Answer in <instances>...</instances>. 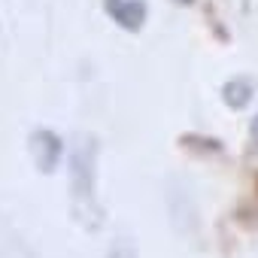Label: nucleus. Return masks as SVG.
Masks as SVG:
<instances>
[{
  "mask_svg": "<svg viewBox=\"0 0 258 258\" xmlns=\"http://www.w3.org/2000/svg\"><path fill=\"white\" fill-rule=\"evenodd\" d=\"M255 94V82L249 76H234L222 85V100L231 106V109H243Z\"/></svg>",
  "mask_w": 258,
  "mask_h": 258,
  "instance_id": "20e7f679",
  "label": "nucleus"
},
{
  "mask_svg": "<svg viewBox=\"0 0 258 258\" xmlns=\"http://www.w3.org/2000/svg\"><path fill=\"white\" fill-rule=\"evenodd\" d=\"M106 258H140L137 240L134 237H115V243H112V249H109Z\"/></svg>",
  "mask_w": 258,
  "mask_h": 258,
  "instance_id": "39448f33",
  "label": "nucleus"
},
{
  "mask_svg": "<svg viewBox=\"0 0 258 258\" xmlns=\"http://www.w3.org/2000/svg\"><path fill=\"white\" fill-rule=\"evenodd\" d=\"M176 4H185V7H188V4H195V0H176Z\"/></svg>",
  "mask_w": 258,
  "mask_h": 258,
  "instance_id": "1a4fd4ad",
  "label": "nucleus"
},
{
  "mask_svg": "<svg viewBox=\"0 0 258 258\" xmlns=\"http://www.w3.org/2000/svg\"><path fill=\"white\" fill-rule=\"evenodd\" d=\"M103 10L127 34H137L146 25V0H103Z\"/></svg>",
  "mask_w": 258,
  "mask_h": 258,
  "instance_id": "7ed1b4c3",
  "label": "nucleus"
},
{
  "mask_svg": "<svg viewBox=\"0 0 258 258\" xmlns=\"http://www.w3.org/2000/svg\"><path fill=\"white\" fill-rule=\"evenodd\" d=\"M70 198L73 216L91 231L103 222V207L97 204V137L76 134L70 149Z\"/></svg>",
  "mask_w": 258,
  "mask_h": 258,
  "instance_id": "f257e3e1",
  "label": "nucleus"
},
{
  "mask_svg": "<svg viewBox=\"0 0 258 258\" xmlns=\"http://www.w3.org/2000/svg\"><path fill=\"white\" fill-rule=\"evenodd\" d=\"M28 149H31V161L40 173H55L58 164H61V155H64V140L49 131V127H37V131L28 134Z\"/></svg>",
  "mask_w": 258,
  "mask_h": 258,
  "instance_id": "f03ea898",
  "label": "nucleus"
},
{
  "mask_svg": "<svg viewBox=\"0 0 258 258\" xmlns=\"http://www.w3.org/2000/svg\"><path fill=\"white\" fill-rule=\"evenodd\" d=\"M252 225H258V207H255V216H252Z\"/></svg>",
  "mask_w": 258,
  "mask_h": 258,
  "instance_id": "6e6552de",
  "label": "nucleus"
},
{
  "mask_svg": "<svg viewBox=\"0 0 258 258\" xmlns=\"http://www.w3.org/2000/svg\"><path fill=\"white\" fill-rule=\"evenodd\" d=\"M249 134H252V143L258 146V115L252 118V127H249Z\"/></svg>",
  "mask_w": 258,
  "mask_h": 258,
  "instance_id": "0eeeda50",
  "label": "nucleus"
},
{
  "mask_svg": "<svg viewBox=\"0 0 258 258\" xmlns=\"http://www.w3.org/2000/svg\"><path fill=\"white\" fill-rule=\"evenodd\" d=\"M179 143L188 149V146H198L195 152H222V143L219 140H204V137H198V134H185V137H179Z\"/></svg>",
  "mask_w": 258,
  "mask_h": 258,
  "instance_id": "423d86ee",
  "label": "nucleus"
}]
</instances>
